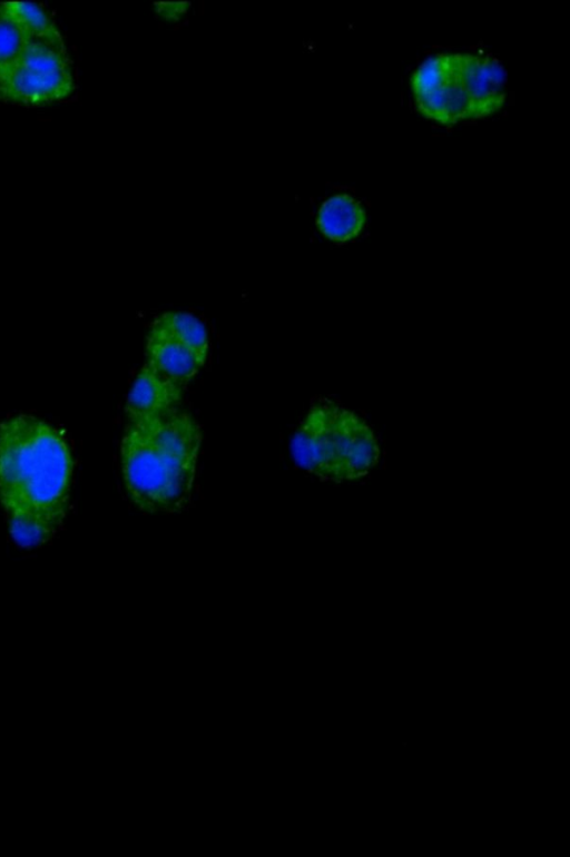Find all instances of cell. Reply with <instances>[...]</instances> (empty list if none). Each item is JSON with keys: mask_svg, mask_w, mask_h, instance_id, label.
Masks as SVG:
<instances>
[{"mask_svg": "<svg viewBox=\"0 0 570 857\" xmlns=\"http://www.w3.org/2000/svg\"><path fill=\"white\" fill-rule=\"evenodd\" d=\"M208 352L206 327L188 312L157 315L146 335L145 362L184 387L205 365Z\"/></svg>", "mask_w": 570, "mask_h": 857, "instance_id": "8992f818", "label": "cell"}, {"mask_svg": "<svg viewBox=\"0 0 570 857\" xmlns=\"http://www.w3.org/2000/svg\"><path fill=\"white\" fill-rule=\"evenodd\" d=\"M0 3L21 27L28 41L63 43L55 21L38 3L21 0Z\"/></svg>", "mask_w": 570, "mask_h": 857, "instance_id": "9c48e42d", "label": "cell"}, {"mask_svg": "<svg viewBox=\"0 0 570 857\" xmlns=\"http://www.w3.org/2000/svg\"><path fill=\"white\" fill-rule=\"evenodd\" d=\"M75 88L63 43L28 41L1 73L0 99L39 106L67 98Z\"/></svg>", "mask_w": 570, "mask_h": 857, "instance_id": "5b68a950", "label": "cell"}, {"mask_svg": "<svg viewBox=\"0 0 570 857\" xmlns=\"http://www.w3.org/2000/svg\"><path fill=\"white\" fill-rule=\"evenodd\" d=\"M0 86H1V70H0Z\"/></svg>", "mask_w": 570, "mask_h": 857, "instance_id": "4fadbf2b", "label": "cell"}, {"mask_svg": "<svg viewBox=\"0 0 570 857\" xmlns=\"http://www.w3.org/2000/svg\"><path fill=\"white\" fill-rule=\"evenodd\" d=\"M73 460L59 428L30 414L0 422V503L60 525L71 491Z\"/></svg>", "mask_w": 570, "mask_h": 857, "instance_id": "7a4b0ae2", "label": "cell"}, {"mask_svg": "<svg viewBox=\"0 0 570 857\" xmlns=\"http://www.w3.org/2000/svg\"><path fill=\"white\" fill-rule=\"evenodd\" d=\"M6 514L10 535L21 548H35L46 543L60 526L33 512L12 511Z\"/></svg>", "mask_w": 570, "mask_h": 857, "instance_id": "30bf717a", "label": "cell"}, {"mask_svg": "<svg viewBox=\"0 0 570 857\" xmlns=\"http://www.w3.org/2000/svg\"><path fill=\"white\" fill-rule=\"evenodd\" d=\"M183 390L184 386L145 362L126 398L127 422L149 418L178 407Z\"/></svg>", "mask_w": 570, "mask_h": 857, "instance_id": "52a82bcc", "label": "cell"}, {"mask_svg": "<svg viewBox=\"0 0 570 857\" xmlns=\"http://www.w3.org/2000/svg\"><path fill=\"white\" fill-rule=\"evenodd\" d=\"M28 42L17 21L0 3V70L12 63Z\"/></svg>", "mask_w": 570, "mask_h": 857, "instance_id": "8fae6325", "label": "cell"}, {"mask_svg": "<svg viewBox=\"0 0 570 857\" xmlns=\"http://www.w3.org/2000/svg\"><path fill=\"white\" fill-rule=\"evenodd\" d=\"M185 10H186V3H183V2L158 3V11L166 18H177Z\"/></svg>", "mask_w": 570, "mask_h": 857, "instance_id": "7c38bea8", "label": "cell"}, {"mask_svg": "<svg viewBox=\"0 0 570 857\" xmlns=\"http://www.w3.org/2000/svg\"><path fill=\"white\" fill-rule=\"evenodd\" d=\"M294 463L313 477L336 484L362 481L379 467L377 434L356 412L334 401L314 403L291 441Z\"/></svg>", "mask_w": 570, "mask_h": 857, "instance_id": "277c9868", "label": "cell"}, {"mask_svg": "<svg viewBox=\"0 0 570 857\" xmlns=\"http://www.w3.org/2000/svg\"><path fill=\"white\" fill-rule=\"evenodd\" d=\"M366 223L363 205L347 194H336L327 198L316 216L318 230L327 239L345 243L356 238Z\"/></svg>", "mask_w": 570, "mask_h": 857, "instance_id": "ba28073f", "label": "cell"}, {"mask_svg": "<svg viewBox=\"0 0 570 857\" xmlns=\"http://www.w3.org/2000/svg\"><path fill=\"white\" fill-rule=\"evenodd\" d=\"M507 72L490 53L440 52L423 60L410 83L417 111L442 126L481 119L507 100Z\"/></svg>", "mask_w": 570, "mask_h": 857, "instance_id": "3957f363", "label": "cell"}, {"mask_svg": "<svg viewBox=\"0 0 570 857\" xmlns=\"http://www.w3.org/2000/svg\"><path fill=\"white\" fill-rule=\"evenodd\" d=\"M202 441L200 425L179 407L127 422L119 454L130 501L150 514L185 509L197 476Z\"/></svg>", "mask_w": 570, "mask_h": 857, "instance_id": "6da1fadb", "label": "cell"}]
</instances>
